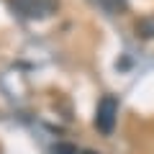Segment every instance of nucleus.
<instances>
[{"label":"nucleus","mask_w":154,"mask_h":154,"mask_svg":"<svg viewBox=\"0 0 154 154\" xmlns=\"http://www.w3.org/2000/svg\"><path fill=\"white\" fill-rule=\"evenodd\" d=\"M136 33L141 38H152L154 36V18H141L136 23Z\"/></svg>","instance_id":"nucleus-3"},{"label":"nucleus","mask_w":154,"mask_h":154,"mask_svg":"<svg viewBox=\"0 0 154 154\" xmlns=\"http://www.w3.org/2000/svg\"><path fill=\"white\" fill-rule=\"evenodd\" d=\"M54 154H77V149L72 144H57L54 146Z\"/></svg>","instance_id":"nucleus-5"},{"label":"nucleus","mask_w":154,"mask_h":154,"mask_svg":"<svg viewBox=\"0 0 154 154\" xmlns=\"http://www.w3.org/2000/svg\"><path fill=\"white\" fill-rule=\"evenodd\" d=\"M116 118H118V100L113 95L100 98L98 110H95V126H98V131L105 134V136H110L113 128H116Z\"/></svg>","instance_id":"nucleus-2"},{"label":"nucleus","mask_w":154,"mask_h":154,"mask_svg":"<svg viewBox=\"0 0 154 154\" xmlns=\"http://www.w3.org/2000/svg\"><path fill=\"white\" fill-rule=\"evenodd\" d=\"M98 3H100L108 13H121L123 8H126V0H98Z\"/></svg>","instance_id":"nucleus-4"},{"label":"nucleus","mask_w":154,"mask_h":154,"mask_svg":"<svg viewBox=\"0 0 154 154\" xmlns=\"http://www.w3.org/2000/svg\"><path fill=\"white\" fill-rule=\"evenodd\" d=\"M11 8L26 21H44L51 13H57L59 0H11Z\"/></svg>","instance_id":"nucleus-1"},{"label":"nucleus","mask_w":154,"mask_h":154,"mask_svg":"<svg viewBox=\"0 0 154 154\" xmlns=\"http://www.w3.org/2000/svg\"><path fill=\"white\" fill-rule=\"evenodd\" d=\"M82 154H98V152H93V149H85V152Z\"/></svg>","instance_id":"nucleus-6"}]
</instances>
